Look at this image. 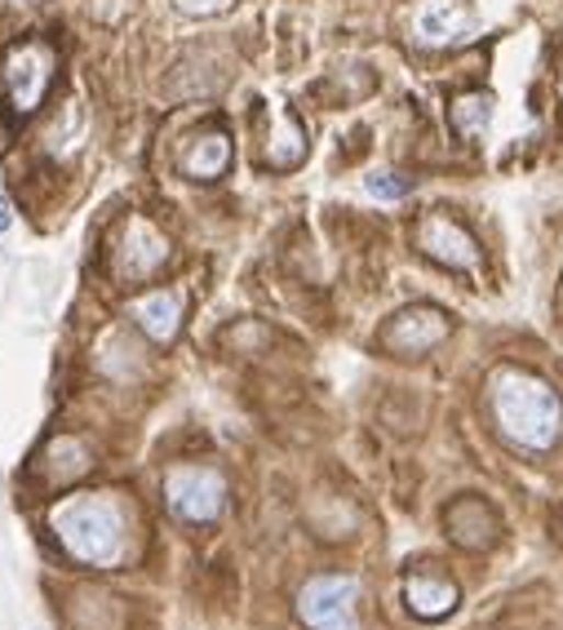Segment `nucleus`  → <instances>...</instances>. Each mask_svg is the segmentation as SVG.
I'll return each instance as SVG.
<instances>
[{
	"label": "nucleus",
	"mask_w": 563,
	"mask_h": 630,
	"mask_svg": "<svg viewBox=\"0 0 563 630\" xmlns=\"http://www.w3.org/2000/svg\"><path fill=\"white\" fill-rule=\"evenodd\" d=\"M488 408L502 440L523 453H550L563 440V395L528 369H515V364L493 369Z\"/></svg>",
	"instance_id": "f257e3e1"
},
{
	"label": "nucleus",
	"mask_w": 563,
	"mask_h": 630,
	"mask_svg": "<svg viewBox=\"0 0 563 630\" xmlns=\"http://www.w3.org/2000/svg\"><path fill=\"white\" fill-rule=\"evenodd\" d=\"M130 519H125V506L116 497H102V493H85V497H71L54 510V533L63 542V551L80 564H116L125 555V542H130Z\"/></svg>",
	"instance_id": "f03ea898"
},
{
	"label": "nucleus",
	"mask_w": 563,
	"mask_h": 630,
	"mask_svg": "<svg viewBox=\"0 0 563 630\" xmlns=\"http://www.w3.org/2000/svg\"><path fill=\"white\" fill-rule=\"evenodd\" d=\"M297 621L306 630H360V577L319 573L297 590Z\"/></svg>",
	"instance_id": "7ed1b4c3"
},
{
	"label": "nucleus",
	"mask_w": 563,
	"mask_h": 630,
	"mask_svg": "<svg viewBox=\"0 0 563 630\" xmlns=\"http://www.w3.org/2000/svg\"><path fill=\"white\" fill-rule=\"evenodd\" d=\"M54 67H58V54L45 41L10 45L5 63H0V85H5V98H10L14 116H32L41 108L45 93H49V80H54Z\"/></svg>",
	"instance_id": "20e7f679"
},
{
	"label": "nucleus",
	"mask_w": 563,
	"mask_h": 630,
	"mask_svg": "<svg viewBox=\"0 0 563 630\" xmlns=\"http://www.w3.org/2000/svg\"><path fill=\"white\" fill-rule=\"evenodd\" d=\"M165 502L182 524H213L227 510V480L217 466H173L165 475Z\"/></svg>",
	"instance_id": "39448f33"
},
{
	"label": "nucleus",
	"mask_w": 563,
	"mask_h": 630,
	"mask_svg": "<svg viewBox=\"0 0 563 630\" xmlns=\"http://www.w3.org/2000/svg\"><path fill=\"white\" fill-rule=\"evenodd\" d=\"M448 334H453V320H448V311L439 306H404L399 315H391V320L382 325L378 342L391 351V356H426L435 351Z\"/></svg>",
	"instance_id": "423d86ee"
},
{
	"label": "nucleus",
	"mask_w": 563,
	"mask_h": 630,
	"mask_svg": "<svg viewBox=\"0 0 563 630\" xmlns=\"http://www.w3.org/2000/svg\"><path fill=\"white\" fill-rule=\"evenodd\" d=\"M417 249L430 262L448 267V271H475L480 267L475 236L453 214H439V209H435V214H421V223H417Z\"/></svg>",
	"instance_id": "0eeeda50"
},
{
	"label": "nucleus",
	"mask_w": 563,
	"mask_h": 630,
	"mask_svg": "<svg viewBox=\"0 0 563 630\" xmlns=\"http://www.w3.org/2000/svg\"><path fill=\"white\" fill-rule=\"evenodd\" d=\"M169 258V240L147 223V218H130L125 227V240L116 245V271L130 280V284H143L160 271V262Z\"/></svg>",
	"instance_id": "6e6552de"
},
{
	"label": "nucleus",
	"mask_w": 563,
	"mask_h": 630,
	"mask_svg": "<svg viewBox=\"0 0 563 630\" xmlns=\"http://www.w3.org/2000/svg\"><path fill=\"white\" fill-rule=\"evenodd\" d=\"M443 524H448V538H453L458 547H466V551H484V547H493L497 542V529H502V519H497V510L484 502V497H458L453 506L443 510Z\"/></svg>",
	"instance_id": "1a4fd4ad"
},
{
	"label": "nucleus",
	"mask_w": 563,
	"mask_h": 630,
	"mask_svg": "<svg viewBox=\"0 0 563 630\" xmlns=\"http://www.w3.org/2000/svg\"><path fill=\"white\" fill-rule=\"evenodd\" d=\"M458 599H462L458 582H448L443 573H430V569H408V573H404V604H408V612L421 617V621L448 617V612L458 608Z\"/></svg>",
	"instance_id": "9d476101"
},
{
	"label": "nucleus",
	"mask_w": 563,
	"mask_h": 630,
	"mask_svg": "<svg viewBox=\"0 0 563 630\" xmlns=\"http://www.w3.org/2000/svg\"><path fill=\"white\" fill-rule=\"evenodd\" d=\"M413 32H417L421 45L443 49V45L466 41L475 32V19L458 5V0H426V5L417 10V19H413Z\"/></svg>",
	"instance_id": "9b49d317"
},
{
	"label": "nucleus",
	"mask_w": 563,
	"mask_h": 630,
	"mask_svg": "<svg viewBox=\"0 0 563 630\" xmlns=\"http://www.w3.org/2000/svg\"><path fill=\"white\" fill-rule=\"evenodd\" d=\"M130 315H134V325H138L151 342H173L178 329H182V302H178L173 289H151V293H143V297L130 306Z\"/></svg>",
	"instance_id": "f8f14e48"
},
{
	"label": "nucleus",
	"mask_w": 563,
	"mask_h": 630,
	"mask_svg": "<svg viewBox=\"0 0 563 630\" xmlns=\"http://www.w3.org/2000/svg\"><path fill=\"white\" fill-rule=\"evenodd\" d=\"M232 156H236L232 134L204 130V134H195L191 147L182 151V173L195 178V182H213V178H222V173L232 169Z\"/></svg>",
	"instance_id": "ddd939ff"
},
{
	"label": "nucleus",
	"mask_w": 563,
	"mask_h": 630,
	"mask_svg": "<svg viewBox=\"0 0 563 630\" xmlns=\"http://www.w3.org/2000/svg\"><path fill=\"white\" fill-rule=\"evenodd\" d=\"M448 121H453V130H458V138H462V143L484 138V130H488V121H493V98H488L484 89H475V93H458V98H453V108H448Z\"/></svg>",
	"instance_id": "4468645a"
},
{
	"label": "nucleus",
	"mask_w": 563,
	"mask_h": 630,
	"mask_svg": "<svg viewBox=\"0 0 563 630\" xmlns=\"http://www.w3.org/2000/svg\"><path fill=\"white\" fill-rule=\"evenodd\" d=\"M302 156H306V134H302L293 112H280L275 134L267 143V165L271 169H293V165H302Z\"/></svg>",
	"instance_id": "2eb2a0df"
},
{
	"label": "nucleus",
	"mask_w": 563,
	"mask_h": 630,
	"mask_svg": "<svg viewBox=\"0 0 563 630\" xmlns=\"http://www.w3.org/2000/svg\"><path fill=\"white\" fill-rule=\"evenodd\" d=\"M369 191L378 200H399V195H408V178H399V173H369Z\"/></svg>",
	"instance_id": "dca6fc26"
},
{
	"label": "nucleus",
	"mask_w": 563,
	"mask_h": 630,
	"mask_svg": "<svg viewBox=\"0 0 563 630\" xmlns=\"http://www.w3.org/2000/svg\"><path fill=\"white\" fill-rule=\"evenodd\" d=\"M173 5L182 10V14H191V19H209V14H222L232 5V0H173Z\"/></svg>",
	"instance_id": "f3484780"
},
{
	"label": "nucleus",
	"mask_w": 563,
	"mask_h": 630,
	"mask_svg": "<svg viewBox=\"0 0 563 630\" xmlns=\"http://www.w3.org/2000/svg\"><path fill=\"white\" fill-rule=\"evenodd\" d=\"M10 223H14V214H10V200L0 195V232H10Z\"/></svg>",
	"instance_id": "a211bd4d"
}]
</instances>
